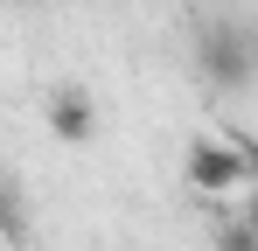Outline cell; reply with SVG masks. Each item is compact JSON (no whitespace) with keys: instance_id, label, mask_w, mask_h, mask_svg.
Returning a JSON list of instances; mask_svg holds the SVG:
<instances>
[{"instance_id":"cell-1","label":"cell","mask_w":258,"mask_h":251,"mask_svg":"<svg viewBox=\"0 0 258 251\" xmlns=\"http://www.w3.org/2000/svg\"><path fill=\"white\" fill-rule=\"evenodd\" d=\"M181 174H188L196 196H230V189L258 181V140H251V133H237V126H210V133L188 140Z\"/></svg>"},{"instance_id":"cell-2","label":"cell","mask_w":258,"mask_h":251,"mask_svg":"<svg viewBox=\"0 0 258 251\" xmlns=\"http://www.w3.org/2000/svg\"><path fill=\"white\" fill-rule=\"evenodd\" d=\"M196 63H203V77H210L216 91H244V84L258 77V49H251V35H244L230 14H223V21H203Z\"/></svg>"},{"instance_id":"cell-3","label":"cell","mask_w":258,"mask_h":251,"mask_svg":"<svg viewBox=\"0 0 258 251\" xmlns=\"http://www.w3.org/2000/svg\"><path fill=\"white\" fill-rule=\"evenodd\" d=\"M49 126H56V140H63V147H84L91 133H98V105H91V91L63 84V91L49 98Z\"/></svg>"},{"instance_id":"cell-4","label":"cell","mask_w":258,"mask_h":251,"mask_svg":"<svg viewBox=\"0 0 258 251\" xmlns=\"http://www.w3.org/2000/svg\"><path fill=\"white\" fill-rule=\"evenodd\" d=\"M216 251H258V230L244 216H230V223H216Z\"/></svg>"},{"instance_id":"cell-5","label":"cell","mask_w":258,"mask_h":251,"mask_svg":"<svg viewBox=\"0 0 258 251\" xmlns=\"http://www.w3.org/2000/svg\"><path fill=\"white\" fill-rule=\"evenodd\" d=\"M7 237H14V244H28V209H21L14 189H7Z\"/></svg>"},{"instance_id":"cell-6","label":"cell","mask_w":258,"mask_h":251,"mask_svg":"<svg viewBox=\"0 0 258 251\" xmlns=\"http://www.w3.org/2000/svg\"><path fill=\"white\" fill-rule=\"evenodd\" d=\"M244 223H251V230H258V196H251V203H244Z\"/></svg>"}]
</instances>
